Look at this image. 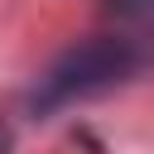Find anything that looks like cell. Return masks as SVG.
I'll return each instance as SVG.
<instances>
[{"label":"cell","mask_w":154,"mask_h":154,"mask_svg":"<svg viewBox=\"0 0 154 154\" xmlns=\"http://www.w3.org/2000/svg\"><path fill=\"white\" fill-rule=\"evenodd\" d=\"M140 72H149L144 58H140L130 43H120L116 34L96 29L91 38L72 43V48L38 77V87H34V96H29V116L43 120V116H53V111H63V106H77V101H91V96H101V91H116V87L135 82Z\"/></svg>","instance_id":"obj_1"},{"label":"cell","mask_w":154,"mask_h":154,"mask_svg":"<svg viewBox=\"0 0 154 154\" xmlns=\"http://www.w3.org/2000/svg\"><path fill=\"white\" fill-rule=\"evenodd\" d=\"M96 14L106 34L130 43L144 67H154V0H96Z\"/></svg>","instance_id":"obj_2"}]
</instances>
